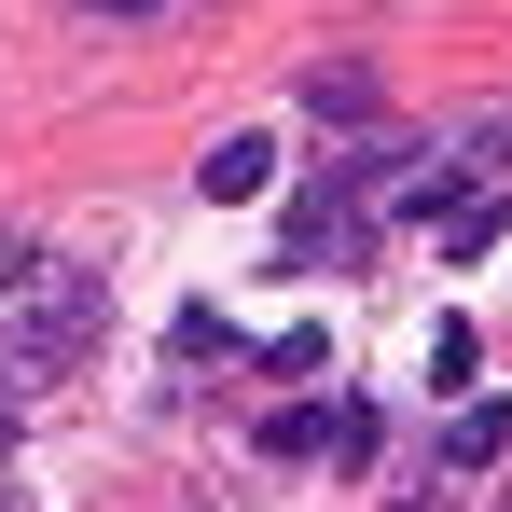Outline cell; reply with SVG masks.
I'll return each mask as SVG.
<instances>
[{"label":"cell","instance_id":"cell-1","mask_svg":"<svg viewBox=\"0 0 512 512\" xmlns=\"http://www.w3.org/2000/svg\"><path fill=\"white\" fill-rule=\"evenodd\" d=\"M0 305H14V319H0V402L56 388V374L97 346V277H70V263H28Z\"/></svg>","mask_w":512,"mask_h":512},{"label":"cell","instance_id":"cell-2","mask_svg":"<svg viewBox=\"0 0 512 512\" xmlns=\"http://www.w3.org/2000/svg\"><path fill=\"white\" fill-rule=\"evenodd\" d=\"M499 443H512V402H457L443 416V471H485Z\"/></svg>","mask_w":512,"mask_h":512},{"label":"cell","instance_id":"cell-7","mask_svg":"<svg viewBox=\"0 0 512 512\" xmlns=\"http://www.w3.org/2000/svg\"><path fill=\"white\" fill-rule=\"evenodd\" d=\"M84 14H153V0H84Z\"/></svg>","mask_w":512,"mask_h":512},{"label":"cell","instance_id":"cell-3","mask_svg":"<svg viewBox=\"0 0 512 512\" xmlns=\"http://www.w3.org/2000/svg\"><path fill=\"white\" fill-rule=\"evenodd\" d=\"M194 180H208L222 208H250L263 180H277V139H222V153H208V167H194Z\"/></svg>","mask_w":512,"mask_h":512},{"label":"cell","instance_id":"cell-6","mask_svg":"<svg viewBox=\"0 0 512 512\" xmlns=\"http://www.w3.org/2000/svg\"><path fill=\"white\" fill-rule=\"evenodd\" d=\"M485 236H499V194H485V180H471V194H457V208H443V250L471 263V250H485Z\"/></svg>","mask_w":512,"mask_h":512},{"label":"cell","instance_id":"cell-5","mask_svg":"<svg viewBox=\"0 0 512 512\" xmlns=\"http://www.w3.org/2000/svg\"><path fill=\"white\" fill-rule=\"evenodd\" d=\"M319 443H333L319 402H277V416H263V457H319Z\"/></svg>","mask_w":512,"mask_h":512},{"label":"cell","instance_id":"cell-4","mask_svg":"<svg viewBox=\"0 0 512 512\" xmlns=\"http://www.w3.org/2000/svg\"><path fill=\"white\" fill-rule=\"evenodd\" d=\"M305 111H319V125H360V111H374V70H346V56L305 70Z\"/></svg>","mask_w":512,"mask_h":512}]
</instances>
